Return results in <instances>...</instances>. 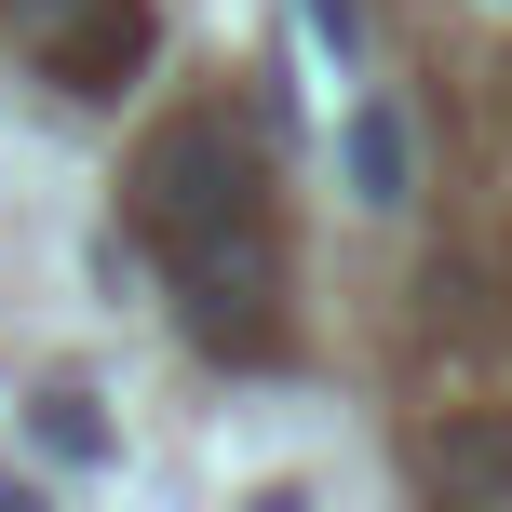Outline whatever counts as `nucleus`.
<instances>
[{"instance_id":"4","label":"nucleus","mask_w":512,"mask_h":512,"mask_svg":"<svg viewBox=\"0 0 512 512\" xmlns=\"http://www.w3.org/2000/svg\"><path fill=\"white\" fill-rule=\"evenodd\" d=\"M310 27H324V54H364V0H310Z\"/></svg>"},{"instance_id":"2","label":"nucleus","mask_w":512,"mask_h":512,"mask_svg":"<svg viewBox=\"0 0 512 512\" xmlns=\"http://www.w3.org/2000/svg\"><path fill=\"white\" fill-rule=\"evenodd\" d=\"M337 162H351V203H405V189H418V135H405V108H391V95H364L351 108V122H337Z\"/></svg>"},{"instance_id":"3","label":"nucleus","mask_w":512,"mask_h":512,"mask_svg":"<svg viewBox=\"0 0 512 512\" xmlns=\"http://www.w3.org/2000/svg\"><path fill=\"white\" fill-rule=\"evenodd\" d=\"M41 445L54 459H108V418L81 405V391H41Z\"/></svg>"},{"instance_id":"1","label":"nucleus","mask_w":512,"mask_h":512,"mask_svg":"<svg viewBox=\"0 0 512 512\" xmlns=\"http://www.w3.org/2000/svg\"><path fill=\"white\" fill-rule=\"evenodd\" d=\"M135 230L162 243V270L216 351L270 337V203H256V149L230 122H176L135 162Z\"/></svg>"}]
</instances>
